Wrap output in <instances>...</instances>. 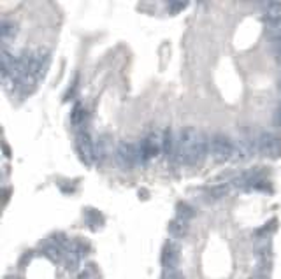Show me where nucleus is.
<instances>
[{
	"label": "nucleus",
	"instance_id": "1",
	"mask_svg": "<svg viewBox=\"0 0 281 279\" xmlns=\"http://www.w3.org/2000/svg\"><path fill=\"white\" fill-rule=\"evenodd\" d=\"M255 144L262 157L271 158V160H278L281 157V135L274 132L262 130L257 135Z\"/></svg>",
	"mask_w": 281,
	"mask_h": 279
},
{
	"label": "nucleus",
	"instance_id": "2",
	"mask_svg": "<svg viewBox=\"0 0 281 279\" xmlns=\"http://www.w3.org/2000/svg\"><path fill=\"white\" fill-rule=\"evenodd\" d=\"M253 255L257 258L259 272H269L273 267V239L259 237L253 242Z\"/></svg>",
	"mask_w": 281,
	"mask_h": 279
},
{
	"label": "nucleus",
	"instance_id": "3",
	"mask_svg": "<svg viewBox=\"0 0 281 279\" xmlns=\"http://www.w3.org/2000/svg\"><path fill=\"white\" fill-rule=\"evenodd\" d=\"M209 151L216 162H227L232 160L234 144L225 135H213L209 141Z\"/></svg>",
	"mask_w": 281,
	"mask_h": 279
},
{
	"label": "nucleus",
	"instance_id": "4",
	"mask_svg": "<svg viewBox=\"0 0 281 279\" xmlns=\"http://www.w3.org/2000/svg\"><path fill=\"white\" fill-rule=\"evenodd\" d=\"M140 160L139 146H134L130 142H120L116 148V162L123 169H134Z\"/></svg>",
	"mask_w": 281,
	"mask_h": 279
},
{
	"label": "nucleus",
	"instance_id": "5",
	"mask_svg": "<svg viewBox=\"0 0 281 279\" xmlns=\"http://www.w3.org/2000/svg\"><path fill=\"white\" fill-rule=\"evenodd\" d=\"M76 146H78L79 158H81L86 165H92L93 158L97 157V153H95L97 149H95V144H93L92 135L86 130H79L78 137H76Z\"/></svg>",
	"mask_w": 281,
	"mask_h": 279
},
{
	"label": "nucleus",
	"instance_id": "6",
	"mask_svg": "<svg viewBox=\"0 0 281 279\" xmlns=\"http://www.w3.org/2000/svg\"><path fill=\"white\" fill-rule=\"evenodd\" d=\"M160 151H162V139H160L155 132H151V134H148L146 137L140 139V142H139L140 160H144V162L151 160Z\"/></svg>",
	"mask_w": 281,
	"mask_h": 279
},
{
	"label": "nucleus",
	"instance_id": "7",
	"mask_svg": "<svg viewBox=\"0 0 281 279\" xmlns=\"http://www.w3.org/2000/svg\"><path fill=\"white\" fill-rule=\"evenodd\" d=\"M162 265L163 269H178L179 262H181V248L178 242L167 241L162 248Z\"/></svg>",
	"mask_w": 281,
	"mask_h": 279
},
{
	"label": "nucleus",
	"instance_id": "8",
	"mask_svg": "<svg viewBox=\"0 0 281 279\" xmlns=\"http://www.w3.org/2000/svg\"><path fill=\"white\" fill-rule=\"evenodd\" d=\"M232 144H234V153H232L234 162H246L253 155V142L248 137L236 139V141H232Z\"/></svg>",
	"mask_w": 281,
	"mask_h": 279
},
{
	"label": "nucleus",
	"instance_id": "9",
	"mask_svg": "<svg viewBox=\"0 0 281 279\" xmlns=\"http://www.w3.org/2000/svg\"><path fill=\"white\" fill-rule=\"evenodd\" d=\"M41 253L53 264L63 262V248L55 241V239H46L41 242Z\"/></svg>",
	"mask_w": 281,
	"mask_h": 279
},
{
	"label": "nucleus",
	"instance_id": "10",
	"mask_svg": "<svg viewBox=\"0 0 281 279\" xmlns=\"http://www.w3.org/2000/svg\"><path fill=\"white\" fill-rule=\"evenodd\" d=\"M86 121H88V111H86V107L81 102H78V104L72 107V111H70V125H72L76 130H85Z\"/></svg>",
	"mask_w": 281,
	"mask_h": 279
},
{
	"label": "nucleus",
	"instance_id": "11",
	"mask_svg": "<svg viewBox=\"0 0 281 279\" xmlns=\"http://www.w3.org/2000/svg\"><path fill=\"white\" fill-rule=\"evenodd\" d=\"M264 21L266 25L281 21V2H267L264 9Z\"/></svg>",
	"mask_w": 281,
	"mask_h": 279
},
{
	"label": "nucleus",
	"instance_id": "12",
	"mask_svg": "<svg viewBox=\"0 0 281 279\" xmlns=\"http://www.w3.org/2000/svg\"><path fill=\"white\" fill-rule=\"evenodd\" d=\"M167 230H169L170 237L183 239V237H186V234H188V225H186V221H181V220H178V218H174V220L169 221Z\"/></svg>",
	"mask_w": 281,
	"mask_h": 279
},
{
	"label": "nucleus",
	"instance_id": "13",
	"mask_svg": "<svg viewBox=\"0 0 281 279\" xmlns=\"http://www.w3.org/2000/svg\"><path fill=\"white\" fill-rule=\"evenodd\" d=\"M230 193V185L229 183H222V185L211 186L206 190V198L207 200H220V198L227 197Z\"/></svg>",
	"mask_w": 281,
	"mask_h": 279
},
{
	"label": "nucleus",
	"instance_id": "14",
	"mask_svg": "<svg viewBox=\"0 0 281 279\" xmlns=\"http://www.w3.org/2000/svg\"><path fill=\"white\" fill-rule=\"evenodd\" d=\"M79 253L74 250V246H70L69 250L65 251V257H63V264H65V269L67 271H78L79 267Z\"/></svg>",
	"mask_w": 281,
	"mask_h": 279
},
{
	"label": "nucleus",
	"instance_id": "15",
	"mask_svg": "<svg viewBox=\"0 0 281 279\" xmlns=\"http://www.w3.org/2000/svg\"><path fill=\"white\" fill-rule=\"evenodd\" d=\"M176 218L181 221L193 220V218H195V209L186 204V202H179V204L176 205Z\"/></svg>",
	"mask_w": 281,
	"mask_h": 279
},
{
	"label": "nucleus",
	"instance_id": "16",
	"mask_svg": "<svg viewBox=\"0 0 281 279\" xmlns=\"http://www.w3.org/2000/svg\"><path fill=\"white\" fill-rule=\"evenodd\" d=\"M266 35H267V39L273 42V46L281 44V21L266 25Z\"/></svg>",
	"mask_w": 281,
	"mask_h": 279
},
{
	"label": "nucleus",
	"instance_id": "17",
	"mask_svg": "<svg viewBox=\"0 0 281 279\" xmlns=\"http://www.w3.org/2000/svg\"><path fill=\"white\" fill-rule=\"evenodd\" d=\"M0 32H2L4 39H12L18 34V25H16V21H11V19H4L2 26H0Z\"/></svg>",
	"mask_w": 281,
	"mask_h": 279
},
{
	"label": "nucleus",
	"instance_id": "18",
	"mask_svg": "<svg viewBox=\"0 0 281 279\" xmlns=\"http://www.w3.org/2000/svg\"><path fill=\"white\" fill-rule=\"evenodd\" d=\"M174 149H176V146H174V139H172V134H170V128H165V130H163V135H162V151L165 153V155H172Z\"/></svg>",
	"mask_w": 281,
	"mask_h": 279
},
{
	"label": "nucleus",
	"instance_id": "19",
	"mask_svg": "<svg viewBox=\"0 0 281 279\" xmlns=\"http://www.w3.org/2000/svg\"><path fill=\"white\" fill-rule=\"evenodd\" d=\"M276 228H278V221L276 220H271L269 223L262 225V227H260L259 230L255 232V237L257 239H259V237H271V235L276 232Z\"/></svg>",
	"mask_w": 281,
	"mask_h": 279
},
{
	"label": "nucleus",
	"instance_id": "20",
	"mask_svg": "<svg viewBox=\"0 0 281 279\" xmlns=\"http://www.w3.org/2000/svg\"><path fill=\"white\" fill-rule=\"evenodd\" d=\"M188 5V2H181V0H174V2H169L167 4V7H169V12L172 16H176V14H179V12L183 11V9Z\"/></svg>",
	"mask_w": 281,
	"mask_h": 279
},
{
	"label": "nucleus",
	"instance_id": "21",
	"mask_svg": "<svg viewBox=\"0 0 281 279\" xmlns=\"http://www.w3.org/2000/svg\"><path fill=\"white\" fill-rule=\"evenodd\" d=\"M72 246H74V250L79 253V257H83V255H88V253H90V244H88L86 241L76 239V241L72 242Z\"/></svg>",
	"mask_w": 281,
	"mask_h": 279
},
{
	"label": "nucleus",
	"instance_id": "22",
	"mask_svg": "<svg viewBox=\"0 0 281 279\" xmlns=\"http://www.w3.org/2000/svg\"><path fill=\"white\" fill-rule=\"evenodd\" d=\"M162 279H185V276L178 269H163Z\"/></svg>",
	"mask_w": 281,
	"mask_h": 279
},
{
	"label": "nucleus",
	"instance_id": "23",
	"mask_svg": "<svg viewBox=\"0 0 281 279\" xmlns=\"http://www.w3.org/2000/svg\"><path fill=\"white\" fill-rule=\"evenodd\" d=\"M273 121L274 125H276L278 128H281V102L276 105V109H274V116H273Z\"/></svg>",
	"mask_w": 281,
	"mask_h": 279
},
{
	"label": "nucleus",
	"instance_id": "24",
	"mask_svg": "<svg viewBox=\"0 0 281 279\" xmlns=\"http://www.w3.org/2000/svg\"><path fill=\"white\" fill-rule=\"evenodd\" d=\"M79 279H95V271H93V267H86L83 272H79Z\"/></svg>",
	"mask_w": 281,
	"mask_h": 279
},
{
	"label": "nucleus",
	"instance_id": "25",
	"mask_svg": "<svg viewBox=\"0 0 281 279\" xmlns=\"http://www.w3.org/2000/svg\"><path fill=\"white\" fill-rule=\"evenodd\" d=\"M274 62H276V65L281 69V44L274 46Z\"/></svg>",
	"mask_w": 281,
	"mask_h": 279
},
{
	"label": "nucleus",
	"instance_id": "26",
	"mask_svg": "<svg viewBox=\"0 0 281 279\" xmlns=\"http://www.w3.org/2000/svg\"><path fill=\"white\" fill-rule=\"evenodd\" d=\"M250 279H269V274L267 272H255V274L250 276Z\"/></svg>",
	"mask_w": 281,
	"mask_h": 279
},
{
	"label": "nucleus",
	"instance_id": "27",
	"mask_svg": "<svg viewBox=\"0 0 281 279\" xmlns=\"http://www.w3.org/2000/svg\"><path fill=\"white\" fill-rule=\"evenodd\" d=\"M278 90H280V92H281V76H280V78H278Z\"/></svg>",
	"mask_w": 281,
	"mask_h": 279
}]
</instances>
